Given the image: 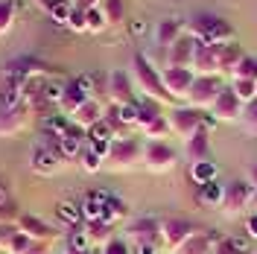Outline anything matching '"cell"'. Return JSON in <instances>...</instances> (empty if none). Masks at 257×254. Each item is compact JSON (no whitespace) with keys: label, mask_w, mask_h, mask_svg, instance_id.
Returning <instances> with one entry per match:
<instances>
[{"label":"cell","mask_w":257,"mask_h":254,"mask_svg":"<svg viewBox=\"0 0 257 254\" xmlns=\"http://www.w3.org/2000/svg\"><path fill=\"white\" fill-rule=\"evenodd\" d=\"M132 82L138 85V91H141L146 99H155V102H173V96L167 94V88H164L161 70L146 59L144 53H138V56L132 59Z\"/></svg>","instance_id":"obj_1"},{"label":"cell","mask_w":257,"mask_h":254,"mask_svg":"<svg viewBox=\"0 0 257 254\" xmlns=\"http://www.w3.org/2000/svg\"><path fill=\"white\" fill-rule=\"evenodd\" d=\"M187 35H193L199 44H228L234 41V27L219 15H196L187 24Z\"/></svg>","instance_id":"obj_2"},{"label":"cell","mask_w":257,"mask_h":254,"mask_svg":"<svg viewBox=\"0 0 257 254\" xmlns=\"http://www.w3.org/2000/svg\"><path fill=\"white\" fill-rule=\"evenodd\" d=\"M135 129H141L149 141H161L170 135V123H167V114H161V102L155 99H141L138 102V123Z\"/></svg>","instance_id":"obj_3"},{"label":"cell","mask_w":257,"mask_h":254,"mask_svg":"<svg viewBox=\"0 0 257 254\" xmlns=\"http://www.w3.org/2000/svg\"><path fill=\"white\" fill-rule=\"evenodd\" d=\"M30 167L38 175H56L59 173L64 167V158H62V152H59V138H47V135H44V141L32 149Z\"/></svg>","instance_id":"obj_4"},{"label":"cell","mask_w":257,"mask_h":254,"mask_svg":"<svg viewBox=\"0 0 257 254\" xmlns=\"http://www.w3.org/2000/svg\"><path fill=\"white\" fill-rule=\"evenodd\" d=\"M94 76L91 73H85V76H76V79L64 82V91H62V102H59V111L64 117H70V114L82 108L88 99H94Z\"/></svg>","instance_id":"obj_5"},{"label":"cell","mask_w":257,"mask_h":254,"mask_svg":"<svg viewBox=\"0 0 257 254\" xmlns=\"http://www.w3.org/2000/svg\"><path fill=\"white\" fill-rule=\"evenodd\" d=\"M222 88L225 85H222L219 76H196V79H193L190 94H187L190 108H196V111H210V105L216 102V96H219Z\"/></svg>","instance_id":"obj_6"},{"label":"cell","mask_w":257,"mask_h":254,"mask_svg":"<svg viewBox=\"0 0 257 254\" xmlns=\"http://www.w3.org/2000/svg\"><path fill=\"white\" fill-rule=\"evenodd\" d=\"M167 123H170V132L178 135V138H193L199 129H208L205 123V114L190 108V105H181V108H173V111L167 114Z\"/></svg>","instance_id":"obj_7"},{"label":"cell","mask_w":257,"mask_h":254,"mask_svg":"<svg viewBox=\"0 0 257 254\" xmlns=\"http://www.w3.org/2000/svg\"><path fill=\"white\" fill-rule=\"evenodd\" d=\"M251 199H254V187L248 181H228L219 210H222L225 216H237L245 207H251Z\"/></svg>","instance_id":"obj_8"},{"label":"cell","mask_w":257,"mask_h":254,"mask_svg":"<svg viewBox=\"0 0 257 254\" xmlns=\"http://www.w3.org/2000/svg\"><path fill=\"white\" fill-rule=\"evenodd\" d=\"M199 228L190 222V219H181V216H170V219H164L161 222V242H164V248H170V251H178L187 239L196 234Z\"/></svg>","instance_id":"obj_9"},{"label":"cell","mask_w":257,"mask_h":254,"mask_svg":"<svg viewBox=\"0 0 257 254\" xmlns=\"http://www.w3.org/2000/svg\"><path fill=\"white\" fill-rule=\"evenodd\" d=\"M176 161H178V155L170 143H164V141H146L144 143L146 170H152V173H167V170L176 167Z\"/></svg>","instance_id":"obj_10"},{"label":"cell","mask_w":257,"mask_h":254,"mask_svg":"<svg viewBox=\"0 0 257 254\" xmlns=\"http://www.w3.org/2000/svg\"><path fill=\"white\" fill-rule=\"evenodd\" d=\"M161 79H164V88H167V94L173 96V99H187L196 76H193L190 67H173V64H167L161 70Z\"/></svg>","instance_id":"obj_11"},{"label":"cell","mask_w":257,"mask_h":254,"mask_svg":"<svg viewBox=\"0 0 257 254\" xmlns=\"http://www.w3.org/2000/svg\"><path fill=\"white\" fill-rule=\"evenodd\" d=\"M105 161H111L114 167H135L138 161H144V143L138 138H117Z\"/></svg>","instance_id":"obj_12"},{"label":"cell","mask_w":257,"mask_h":254,"mask_svg":"<svg viewBox=\"0 0 257 254\" xmlns=\"http://www.w3.org/2000/svg\"><path fill=\"white\" fill-rule=\"evenodd\" d=\"M242 105L240 96L231 91V85H225L222 91H219V96H216V102L210 105V117L213 120H219V123H237L242 117Z\"/></svg>","instance_id":"obj_13"},{"label":"cell","mask_w":257,"mask_h":254,"mask_svg":"<svg viewBox=\"0 0 257 254\" xmlns=\"http://www.w3.org/2000/svg\"><path fill=\"white\" fill-rule=\"evenodd\" d=\"M3 76L24 85L32 76H50V67L44 62H38V59H15V62H9L3 67Z\"/></svg>","instance_id":"obj_14"},{"label":"cell","mask_w":257,"mask_h":254,"mask_svg":"<svg viewBox=\"0 0 257 254\" xmlns=\"http://www.w3.org/2000/svg\"><path fill=\"white\" fill-rule=\"evenodd\" d=\"M108 99L111 105H138L141 99L132 91V79H128L123 70H111L108 73Z\"/></svg>","instance_id":"obj_15"},{"label":"cell","mask_w":257,"mask_h":254,"mask_svg":"<svg viewBox=\"0 0 257 254\" xmlns=\"http://www.w3.org/2000/svg\"><path fill=\"white\" fill-rule=\"evenodd\" d=\"M190 70H193V76H219L216 47H213V44H199V41H196V53H193Z\"/></svg>","instance_id":"obj_16"},{"label":"cell","mask_w":257,"mask_h":254,"mask_svg":"<svg viewBox=\"0 0 257 254\" xmlns=\"http://www.w3.org/2000/svg\"><path fill=\"white\" fill-rule=\"evenodd\" d=\"M126 237L138 245V242H161V219L155 216H141L128 225Z\"/></svg>","instance_id":"obj_17"},{"label":"cell","mask_w":257,"mask_h":254,"mask_svg":"<svg viewBox=\"0 0 257 254\" xmlns=\"http://www.w3.org/2000/svg\"><path fill=\"white\" fill-rule=\"evenodd\" d=\"M184 32H187V24L181 18H164V21H158V27H155V44L161 50H170Z\"/></svg>","instance_id":"obj_18"},{"label":"cell","mask_w":257,"mask_h":254,"mask_svg":"<svg viewBox=\"0 0 257 254\" xmlns=\"http://www.w3.org/2000/svg\"><path fill=\"white\" fill-rule=\"evenodd\" d=\"M193 53H196V38L184 32L176 44L167 50V64H173V67H190ZM167 64H164V67H167Z\"/></svg>","instance_id":"obj_19"},{"label":"cell","mask_w":257,"mask_h":254,"mask_svg":"<svg viewBox=\"0 0 257 254\" xmlns=\"http://www.w3.org/2000/svg\"><path fill=\"white\" fill-rule=\"evenodd\" d=\"M85 143H88L85 132H82L79 126H73V123H70V129L59 138V152H62L64 161H76L82 155V149H85Z\"/></svg>","instance_id":"obj_20"},{"label":"cell","mask_w":257,"mask_h":254,"mask_svg":"<svg viewBox=\"0 0 257 254\" xmlns=\"http://www.w3.org/2000/svg\"><path fill=\"white\" fill-rule=\"evenodd\" d=\"M216 47V64H219V76H231L234 70H237V64L240 59L245 56L242 47L237 41H228V44H213Z\"/></svg>","instance_id":"obj_21"},{"label":"cell","mask_w":257,"mask_h":254,"mask_svg":"<svg viewBox=\"0 0 257 254\" xmlns=\"http://www.w3.org/2000/svg\"><path fill=\"white\" fill-rule=\"evenodd\" d=\"M208 155H210V132L199 129L193 138L184 141V158L190 164H199V161H208Z\"/></svg>","instance_id":"obj_22"},{"label":"cell","mask_w":257,"mask_h":254,"mask_svg":"<svg viewBox=\"0 0 257 254\" xmlns=\"http://www.w3.org/2000/svg\"><path fill=\"white\" fill-rule=\"evenodd\" d=\"M24 129H27V105L0 108V138H12Z\"/></svg>","instance_id":"obj_23"},{"label":"cell","mask_w":257,"mask_h":254,"mask_svg":"<svg viewBox=\"0 0 257 254\" xmlns=\"http://www.w3.org/2000/svg\"><path fill=\"white\" fill-rule=\"evenodd\" d=\"M18 228L32 239V242H47V239L56 237V231L50 228L44 219H38V216H32V213H24L21 219H18Z\"/></svg>","instance_id":"obj_24"},{"label":"cell","mask_w":257,"mask_h":254,"mask_svg":"<svg viewBox=\"0 0 257 254\" xmlns=\"http://www.w3.org/2000/svg\"><path fill=\"white\" fill-rule=\"evenodd\" d=\"M102 114H105V108L99 105V99H88L82 108H76V111L70 114V123H73V126H79L82 132H88L94 123L102 120Z\"/></svg>","instance_id":"obj_25"},{"label":"cell","mask_w":257,"mask_h":254,"mask_svg":"<svg viewBox=\"0 0 257 254\" xmlns=\"http://www.w3.org/2000/svg\"><path fill=\"white\" fill-rule=\"evenodd\" d=\"M216 239H219V234H213V231H196L176 254H213Z\"/></svg>","instance_id":"obj_26"},{"label":"cell","mask_w":257,"mask_h":254,"mask_svg":"<svg viewBox=\"0 0 257 254\" xmlns=\"http://www.w3.org/2000/svg\"><path fill=\"white\" fill-rule=\"evenodd\" d=\"M111 193L105 190H91L85 199L79 202V210H82V222H94V219H102V205Z\"/></svg>","instance_id":"obj_27"},{"label":"cell","mask_w":257,"mask_h":254,"mask_svg":"<svg viewBox=\"0 0 257 254\" xmlns=\"http://www.w3.org/2000/svg\"><path fill=\"white\" fill-rule=\"evenodd\" d=\"M18 105H24V85L6 79V85L0 88V108H18Z\"/></svg>","instance_id":"obj_28"},{"label":"cell","mask_w":257,"mask_h":254,"mask_svg":"<svg viewBox=\"0 0 257 254\" xmlns=\"http://www.w3.org/2000/svg\"><path fill=\"white\" fill-rule=\"evenodd\" d=\"M41 9H44L56 24H64V27H67V18L73 12V3H70V0H44Z\"/></svg>","instance_id":"obj_29"},{"label":"cell","mask_w":257,"mask_h":254,"mask_svg":"<svg viewBox=\"0 0 257 254\" xmlns=\"http://www.w3.org/2000/svg\"><path fill=\"white\" fill-rule=\"evenodd\" d=\"M56 216H59V222H64L67 228H79V222H82L79 205H76V202H67V199L56 205Z\"/></svg>","instance_id":"obj_30"},{"label":"cell","mask_w":257,"mask_h":254,"mask_svg":"<svg viewBox=\"0 0 257 254\" xmlns=\"http://www.w3.org/2000/svg\"><path fill=\"white\" fill-rule=\"evenodd\" d=\"M222 196H225V184H219V181H208V184L199 187V202L208 207H219Z\"/></svg>","instance_id":"obj_31"},{"label":"cell","mask_w":257,"mask_h":254,"mask_svg":"<svg viewBox=\"0 0 257 254\" xmlns=\"http://www.w3.org/2000/svg\"><path fill=\"white\" fill-rule=\"evenodd\" d=\"M216 164L213 161H199V164H190V178H193V184H208V181H216Z\"/></svg>","instance_id":"obj_32"},{"label":"cell","mask_w":257,"mask_h":254,"mask_svg":"<svg viewBox=\"0 0 257 254\" xmlns=\"http://www.w3.org/2000/svg\"><path fill=\"white\" fill-rule=\"evenodd\" d=\"M126 213H128V205L120 196H108V199H105V205H102V219L108 225H114L117 219H123Z\"/></svg>","instance_id":"obj_33"},{"label":"cell","mask_w":257,"mask_h":254,"mask_svg":"<svg viewBox=\"0 0 257 254\" xmlns=\"http://www.w3.org/2000/svg\"><path fill=\"white\" fill-rule=\"evenodd\" d=\"M41 129H44V135H47V138H62L64 132L70 129V117H64L62 111H59V114H50V117H44V120H41Z\"/></svg>","instance_id":"obj_34"},{"label":"cell","mask_w":257,"mask_h":254,"mask_svg":"<svg viewBox=\"0 0 257 254\" xmlns=\"http://www.w3.org/2000/svg\"><path fill=\"white\" fill-rule=\"evenodd\" d=\"M99 9H102L105 21H108V27L123 24V18H126V6H123V0H102V3H99Z\"/></svg>","instance_id":"obj_35"},{"label":"cell","mask_w":257,"mask_h":254,"mask_svg":"<svg viewBox=\"0 0 257 254\" xmlns=\"http://www.w3.org/2000/svg\"><path fill=\"white\" fill-rule=\"evenodd\" d=\"M213 254H248V245L240 237H219L213 245Z\"/></svg>","instance_id":"obj_36"},{"label":"cell","mask_w":257,"mask_h":254,"mask_svg":"<svg viewBox=\"0 0 257 254\" xmlns=\"http://www.w3.org/2000/svg\"><path fill=\"white\" fill-rule=\"evenodd\" d=\"M85 231H88L91 242H108V239H111V225L105 222V219H94V222H85Z\"/></svg>","instance_id":"obj_37"},{"label":"cell","mask_w":257,"mask_h":254,"mask_svg":"<svg viewBox=\"0 0 257 254\" xmlns=\"http://www.w3.org/2000/svg\"><path fill=\"white\" fill-rule=\"evenodd\" d=\"M231 79H248V82H257V59L254 56H242L237 70L231 73Z\"/></svg>","instance_id":"obj_38"},{"label":"cell","mask_w":257,"mask_h":254,"mask_svg":"<svg viewBox=\"0 0 257 254\" xmlns=\"http://www.w3.org/2000/svg\"><path fill=\"white\" fill-rule=\"evenodd\" d=\"M231 91L240 96V102H251L257 99V82H248V79H231Z\"/></svg>","instance_id":"obj_39"},{"label":"cell","mask_w":257,"mask_h":254,"mask_svg":"<svg viewBox=\"0 0 257 254\" xmlns=\"http://www.w3.org/2000/svg\"><path fill=\"white\" fill-rule=\"evenodd\" d=\"M67 251H91V237L85 228H73L67 234Z\"/></svg>","instance_id":"obj_40"},{"label":"cell","mask_w":257,"mask_h":254,"mask_svg":"<svg viewBox=\"0 0 257 254\" xmlns=\"http://www.w3.org/2000/svg\"><path fill=\"white\" fill-rule=\"evenodd\" d=\"M85 24H88V32H94V35H99V32L108 30V21H105V15H102V9H99V6L85 12Z\"/></svg>","instance_id":"obj_41"},{"label":"cell","mask_w":257,"mask_h":254,"mask_svg":"<svg viewBox=\"0 0 257 254\" xmlns=\"http://www.w3.org/2000/svg\"><path fill=\"white\" fill-rule=\"evenodd\" d=\"M85 138H88V143H91V141H105V143L117 141V138H114V132H111V126H108L105 120L94 123V126L88 129V132H85Z\"/></svg>","instance_id":"obj_42"},{"label":"cell","mask_w":257,"mask_h":254,"mask_svg":"<svg viewBox=\"0 0 257 254\" xmlns=\"http://www.w3.org/2000/svg\"><path fill=\"white\" fill-rule=\"evenodd\" d=\"M15 27V3L12 0H0V35Z\"/></svg>","instance_id":"obj_43"},{"label":"cell","mask_w":257,"mask_h":254,"mask_svg":"<svg viewBox=\"0 0 257 254\" xmlns=\"http://www.w3.org/2000/svg\"><path fill=\"white\" fill-rule=\"evenodd\" d=\"M240 120H242V126H245V132H248V135H257V99L245 102Z\"/></svg>","instance_id":"obj_44"},{"label":"cell","mask_w":257,"mask_h":254,"mask_svg":"<svg viewBox=\"0 0 257 254\" xmlns=\"http://www.w3.org/2000/svg\"><path fill=\"white\" fill-rule=\"evenodd\" d=\"M79 161H82V170H85V173H96V170H99V167H102V158H99V155H96L94 149H88V146H85V149H82Z\"/></svg>","instance_id":"obj_45"},{"label":"cell","mask_w":257,"mask_h":254,"mask_svg":"<svg viewBox=\"0 0 257 254\" xmlns=\"http://www.w3.org/2000/svg\"><path fill=\"white\" fill-rule=\"evenodd\" d=\"M30 248H32V239L27 237L24 231H18V237L9 242V248H6V251H9V254H27Z\"/></svg>","instance_id":"obj_46"},{"label":"cell","mask_w":257,"mask_h":254,"mask_svg":"<svg viewBox=\"0 0 257 254\" xmlns=\"http://www.w3.org/2000/svg\"><path fill=\"white\" fill-rule=\"evenodd\" d=\"M18 222H0V248H9V242L18 237Z\"/></svg>","instance_id":"obj_47"},{"label":"cell","mask_w":257,"mask_h":254,"mask_svg":"<svg viewBox=\"0 0 257 254\" xmlns=\"http://www.w3.org/2000/svg\"><path fill=\"white\" fill-rule=\"evenodd\" d=\"M67 27H70L73 32H88V24H85V12L73 6V12H70V18H67Z\"/></svg>","instance_id":"obj_48"},{"label":"cell","mask_w":257,"mask_h":254,"mask_svg":"<svg viewBox=\"0 0 257 254\" xmlns=\"http://www.w3.org/2000/svg\"><path fill=\"white\" fill-rule=\"evenodd\" d=\"M102 254H132V248L126 245V239H117V237H111L108 242H105V248H102Z\"/></svg>","instance_id":"obj_49"},{"label":"cell","mask_w":257,"mask_h":254,"mask_svg":"<svg viewBox=\"0 0 257 254\" xmlns=\"http://www.w3.org/2000/svg\"><path fill=\"white\" fill-rule=\"evenodd\" d=\"M132 254H161V242H138Z\"/></svg>","instance_id":"obj_50"},{"label":"cell","mask_w":257,"mask_h":254,"mask_svg":"<svg viewBox=\"0 0 257 254\" xmlns=\"http://www.w3.org/2000/svg\"><path fill=\"white\" fill-rule=\"evenodd\" d=\"M245 231H248V237L257 239V210L254 213H248V219H245Z\"/></svg>","instance_id":"obj_51"},{"label":"cell","mask_w":257,"mask_h":254,"mask_svg":"<svg viewBox=\"0 0 257 254\" xmlns=\"http://www.w3.org/2000/svg\"><path fill=\"white\" fill-rule=\"evenodd\" d=\"M6 207H9V187L0 181V213H3Z\"/></svg>","instance_id":"obj_52"},{"label":"cell","mask_w":257,"mask_h":254,"mask_svg":"<svg viewBox=\"0 0 257 254\" xmlns=\"http://www.w3.org/2000/svg\"><path fill=\"white\" fill-rule=\"evenodd\" d=\"M99 3H102V0H79V3H76V9H82V12H88V9H96Z\"/></svg>","instance_id":"obj_53"},{"label":"cell","mask_w":257,"mask_h":254,"mask_svg":"<svg viewBox=\"0 0 257 254\" xmlns=\"http://www.w3.org/2000/svg\"><path fill=\"white\" fill-rule=\"evenodd\" d=\"M44 251H47V248H44V242H32V248L27 254H44Z\"/></svg>","instance_id":"obj_54"},{"label":"cell","mask_w":257,"mask_h":254,"mask_svg":"<svg viewBox=\"0 0 257 254\" xmlns=\"http://www.w3.org/2000/svg\"><path fill=\"white\" fill-rule=\"evenodd\" d=\"M248 184L257 190V167H251V170H248Z\"/></svg>","instance_id":"obj_55"},{"label":"cell","mask_w":257,"mask_h":254,"mask_svg":"<svg viewBox=\"0 0 257 254\" xmlns=\"http://www.w3.org/2000/svg\"><path fill=\"white\" fill-rule=\"evenodd\" d=\"M94 251V248H91ZM91 251H64V254H91Z\"/></svg>","instance_id":"obj_56"},{"label":"cell","mask_w":257,"mask_h":254,"mask_svg":"<svg viewBox=\"0 0 257 254\" xmlns=\"http://www.w3.org/2000/svg\"><path fill=\"white\" fill-rule=\"evenodd\" d=\"M91 254H102V248H99V251H96V248H94V251H91Z\"/></svg>","instance_id":"obj_57"},{"label":"cell","mask_w":257,"mask_h":254,"mask_svg":"<svg viewBox=\"0 0 257 254\" xmlns=\"http://www.w3.org/2000/svg\"><path fill=\"white\" fill-rule=\"evenodd\" d=\"M62 254H64V251H62Z\"/></svg>","instance_id":"obj_58"}]
</instances>
